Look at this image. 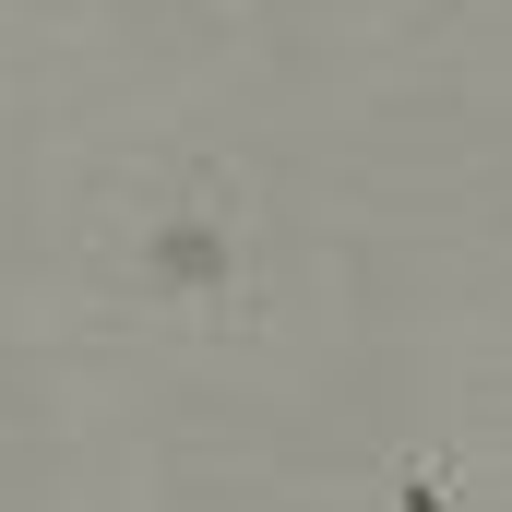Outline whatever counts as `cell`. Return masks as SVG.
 Listing matches in <instances>:
<instances>
[{
    "label": "cell",
    "mask_w": 512,
    "mask_h": 512,
    "mask_svg": "<svg viewBox=\"0 0 512 512\" xmlns=\"http://www.w3.org/2000/svg\"><path fill=\"white\" fill-rule=\"evenodd\" d=\"M120 298L131 310H167L179 334H262V239H251L239 167L179 155V179L120 239Z\"/></svg>",
    "instance_id": "obj_1"
},
{
    "label": "cell",
    "mask_w": 512,
    "mask_h": 512,
    "mask_svg": "<svg viewBox=\"0 0 512 512\" xmlns=\"http://www.w3.org/2000/svg\"><path fill=\"white\" fill-rule=\"evenodd\" d=\"M393 512H477V501H465V465L417 441V453L393 465Z\"/></svg>",
    "instance_id": "obj_2"
}]
</instances>
